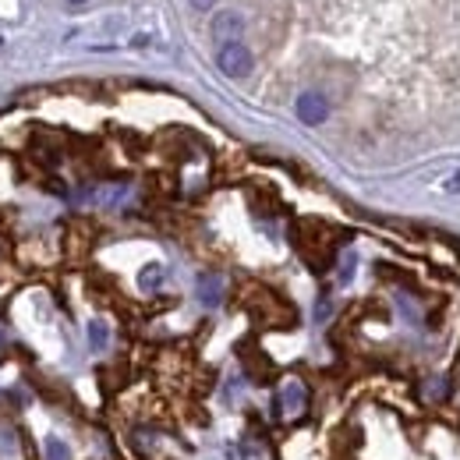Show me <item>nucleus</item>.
Returning a JSON list of instances; mask_svg holds the SVG:
<instances>
[{"label":"nucleus","mask_w":460,"mask_h":460,"mask_svg":"<svg viewBox=\"0 0 460 460\" xmlns=\"http://www.w3.org/2000/svg\"><path fill=\"white\" fill-rule=\"evenodd\" d=\"M213 40L224 47V43H237L241 36H244V18L237 14V11H220L217 18H213Z\"/></svg>","instance_id":"7ed1b4c3"},{"label":"nucleus","mask_w":460,"mask_h":460,"mask_svg":"<svg viewBox=\"0 0 460 460\" xmlns=\"http://www.w3.org/2000/svg\"><path fill=\"white\" fill-rule=\"evenodd\" d=\"M217 67H220L227 78H248L252 67H255V58H252V50L237 40V43L217 47Z\"/></svg>","instance_id":"f257e3e1"},{"label":"nucleus","mask_w":460,"mask_h":460,"mask_svg":"<svg viewBox=\"0 0 460 460\" xmlns=\"http://www.w3.org/2000/svg\"><path fill=\"white\" fill-rule=\"evenodd\" d=\"M164 280H167V270L160 266V262H149L142 273H138V288L142 290H156L164 288Z\"/></svg>","instance_id":"423d86ee"},{"label":"nucleus","mask_w":460,"mask_h":460,"mask_svg":"<svg viewBox=\"0 0 460 460\" xmlns=\"http://www.w3.org/2000/svg\"><path fill=\"white\" fill-rule=\"evenodd\" d=\"M43 454H47V460H67V447L60 439H47L43 443Z\"/></svg>","instance_id":"6e6552de"},{"label":"nucleus","mask_w":460,"mask_h":460,"mask_svg":"<svg viewBox=\"0 0 460 460\" xmlns=\"http://www.w3.org/2000/svg\"><path fill=\"white\" fill-rule=\"evenodd\" d=\"M89 344L96 347V350H103V347L111 344V330H107V323H93V326H89Z\"/></svg>","instance_id":"0eeeda50"},{"label":"nucleus","mask_w":460,"mask_h":460,"mask_svg":"<svg viewBox=\"0 0 460 460\" xmlns=\"http://www.w3.org/2000/svg\"><path fill=\"white\" fill-rule=\"evenodd\" d=\"M188 4H191L195 11H213V7L220 4V0H188Z\"/></svg>","instance_id":"9d476101"},{"label":"nucleus","mask_w":460,"mask_h":460,"mask_svg":"<svg viewBox=\"0 0 460 460\" xmlns=\"http://www.w3.org/2000/svg\"><path fill=\"white\" fill-rule=\"evenodd\" d=\"M195 288H199V301H202L206 308H217V305L224 301V277H220V273H202Z\"/></svg>","instance_id":"39448f33"},{"label":"nucleus","mask_w":460,"mask_h":460,"mask_svg":"<svg viewBox=\"0 0 460 460\" xmlns=\"http://www.w3.org/2000/svg\"><path fill=\"white\" fill-rule=\"evenodd\" d=\"M67 4H85V0H67Z\"/></svg>","instance_id":"9b49d317"},{"label":"nucleus","mask_w":460,"mask_h":460,"mask_svg":"<svg viewBox=\"0 0 460 460\" xmlns=\"http://www.w3.org/2000/svg\"><path fill=\"white\" fill-rule=\"evenodd\" d=\"M294 111H297V117H301L305 124H323V120L330 117V103H326V96H319V93H301Z\"/></svg>","instance_id":"20e7f679"},{"label":"nucleus","mask_w":460,"mask_h":460,"mask_svg":"<svg viewBox=\"0 0 460 460\" xmlns=\"http://www.w3.org/2000/svg\"><path fill=\"white\" fill-rule=\"evenodd\" d=\"M305 407H308V390H305V383H301V379H288V383L280 386V394H277V411H280V418H301Z\"/></svg>","instance_id":"f03ea898"},{"label":"nucleus","mask_w":460,"mask_h":460,"mask_svg":"<svg viewBox=\"0 0 460 460\" xmlns=\"http://www.w3.org/2000/svg\"><path fill=\"white\" fill-rule=\"evenodd\" d=\"M443 191H447V195H460V171L450 173V177L443 181Z\"/></svg>","instance_id":"1a4fd4ad"}]
</instances>
